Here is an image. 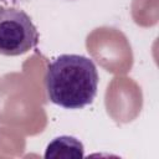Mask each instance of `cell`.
Masks as SVG:
<instances>
[{
  "instance_id": "6da1fadb",
  "label": "cell",
  "mask_w": 159,
  "mask_h": 159,
  "mask_svg": "<svg viewBox=\"0 0 159 159\" xmlns=\"http://www.w3.org/2000/svg\"><path fill=\"white\" fill-rule=\"evenodd\" d=\"M98 71L94 62L82 55L65 53L48 63L45 88L48 99L67 109L91 104L98 89Z\"/></svg>"
},
{
  "instance_id": "7a4b0ae2",
  "label": "cell",
  "mask_w": 159,
  "mask_h": 159,
  "mask_svg": "<svg viewBox=\"0 0 159 159\" xmlns=\"http://www.w3.org/2000/svg\"><path fill=\"white\" fill-rule=\"evenodd\" d=\"M37 43L39 31L31 17L20 9L0 6V55L20 56Z\"/></svg>"
},
{
  "instance_id": "3957f363",
  "label": "cell",
  "mask_w": 159,
  "mask_h": 159,
  "mask_svg": "<svg viewBox=\"0 0 159 159\" xmlns=\"http://www.w3.org/2000/svg\"><path fill=\"white\" fill-rule=\"evenodd\" d=\"M43 157L46 159H78L84 157V148L77 138L61 135L47 144Z\"/></svg>"
},
{
  "instance_id": "277c9868",
  "label": "cell",
  "mask_w": 159,
  "mask_h": 159,
  "mask_svg": "<svg viewBox=\"0 0 159 159\" xmlns=\"http://www.w3.org/2000/svg\"><path fill=\"white\" fill-rule=\"evenodd\" d=\"M5 1H11V2H16L17 0H5Z\"/></svg>"
}]
</instances>
